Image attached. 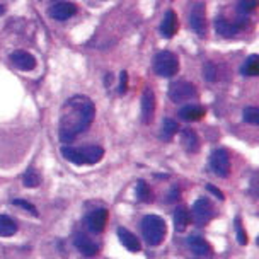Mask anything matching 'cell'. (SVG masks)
<instances>
[{
	"instance_id": "cb8c5ba5",
	"label": "cell",
	"mask_w": 259,
	"mask_h": 259,
	"mask_svg": "<svg viewBox=\"0 0 259 259\" xmlns=\"http://www.w3.org/2000/svg\"><path fill=\"white\" fill-rule=\"evenodd\" d=\"M178 123L174 121V119H170V118H165L164 121H162V133H160V137L164 138V140H172V137L178 133Z\"/></svg>"
},
{
	"instance_id": "d6a6232c",
	"label": "cell",
	"mask_w": 259,
	"mask_h": 259,
	"mask_svg": "<svg viewBox=\"0 0 259 259\" xmlns=\"http://www.w3.org/2000/svg\"><path fill=\"white\" fill-rule=\"evenodd\" d=\"M208 191H211V193H213V194H215V196H217V198H219V200H224V193H222V191H220V189H217V188H213V186H211V184H210V186H208Z\"/></svg>"
},
{
	"instance_id": "2e32d148",
	"label": "cell",
	"mask_w": 259,
	"mask_h": 259,
	"mask_svg": "<svg viewBox=\"0 0 259 259\" xmlns=\"http://www.w3.org/2000/svg\"><path fill=\"white\" fill-rule=\"evenodd\" d=\"M215 29L220 36L224 38H234L239 32V24H234V22H229L224 17H217L215 19Z\"/></svg>"
},
{
	"instance_id": "44dd1931",
	"label": "cell",
	"mask_w": 259,
	"mask_h": 259,
	"mask_svg": "<svg viewBox=\"0 0 259 259\" xmlns=\"http://www.w3.org/2000/svg\"><path fill=\"white\" fill-rule=\"evenodd\" d=\"M188 246L194 254H198V256H206V254L210 252V246L205 242V239L198 237V235H193V237L188 239Z\"/></svg>"
},
{
	"instance_id": "f1b7e54d",
	"label": "cell",
	"mask_w": 259,
	"mask_h": 259,
	"mask_svg": "<svg viewBox=\"0 0 259 259\" xmlns=\"http://www.w3.org/2000/svg\"><path fill=\"white\" fill-rule=\"evenodd\" d=\"M256 7H257V0H240L239 6H237V11L240 14H249Z\"/></svg>"
},
{
	"instance_id": "4fadbf2b",
	"label": "cell",
	"mask_w": 259,
	"mask_h": 259,
	"mask_svg": "<svg viewBox=\"0 0 259 259\" xmlns=\"http://www.w3.org/2000/svg\"><path fill=\"white\" fill-rule=\"evenodd\" d=\"M178 16H176L174 11H167L164 16V19L160 22V32L164 38L170 39L172 36L176 34V31H178Z\"/></svg>"
},
{
	"instance_id": "4dcf8cb0",
	"label": "cell",
	"mask_w": 259,
	"mask_h": 259,
	"mask_svg": "<svg viewBox=\"0 0 259 259\" xmlns=\"http://www.w3.org/2000/svg\"><path fill=\"white\" fill-rule=\"evenodd\" d=\"M12 203H14V205H17V206H22L24 210H29L32 215L38 217V210H36V206H34V205H31L29 201H24V200H14Z\"/></svg>"
},
{
	"instance_id": "484cf974",
	"label": "cell",
	"mask_w": 259,
	"mask_h": 259,
	"mask_svg": "<svg viewBox=\"0 0 259 259\" xmlns=\"http://www.w3.org/2000/svg\"><path fill=\"white\" fill-rule=\"evenodd\" d=\"M39 184V176L34 169H27L24 174V186L26 188H36Z\"/></svg>"
},
{
	"instance_id": "52a82bcc",
	"label": "cell",
	"mask_w": 259,
	"mask_h": 259,
	"mask_svg": "<svg viewBox=\"0 0 259 259\" xmlns=\"http://www.w3.org/2000/svg\"><path fill=\"white\" fill-rule=\"evenodd\" d=\"M189 26L196 34H205V6L201 2H194L189 11Z\"/></svg>"
},
{
	"instance_id": "9c48e42d",
	"label": "cell",
	"mask_w": 259,
	"mask_h": 259,
	"mask_svg": "<svg viewBox=\"0 0 259 259\" xmlns=\"http://www.w3.org/2000/svg\"><path fill=\"white\" fill-rule=\"evenodd\" d=\"M11 62L16 65L19 70H24V72H29L36 67V58L32 57L31 53L22 52V50H17V52H14L11 55Z\"/></svg>"
},
{
	"instance_id": "e0dca14e",
	"label": "cell",
	"mask_w": 259,
	"mask_h": 259,
	"mask_svg": "<svg viewBox=\"0 0 259 259\" xmlns=\"http://www.w3.org/2000/svg\"><path fill=\"white\" fill-rule=\"evenodd\" d=\"M179 116H181L184 121H198L205 116V108L203 106H198V104H189V106H184L179 111Z\"/></svg>"
},
{
	"instance_id": "7a4b0ae2",
	"label": "cell",
	"mask_w": 259,
	"mask_h": 259,
	"mask_svg": "<svg viewBox=\"0 0 259 259\" xmlns=\"http://www.w3.org/2000/svg\"><path fill=\"white\" fill-rule=\"evenodd\" d=\"M165 222L157 215H147L142 220V234L149 246H159L165 237Z\"/></svg>"
},
{
	"instance_id": "5bb4252c",
	"label": "cell",
	"mask_w": 259,
	"mask_h": 259,
	"mask_svg": "<svg viewBox=\"0 0 259 259\" xmlns=\"http://www.w3.org/2000/svg\"><path fill=\"white\" fill-rule=\"evenodd\" d=\"M118 237H119V242H121L130 252H138L142 249L140 240L137 239V235H133L132 232H130L128 229L119 227V229H118Z\"/></svg>"
},
{
	"instance_id": "d4e9b609",
	"label": "cell",
	"mask_w": 259,
	"mask_h": 259,
	"mask_svg": "<svg viewBox=\"0 0 259 259\" xmlns=\"http://www.w3.org/2000/svg\"><path fill=\"white\" fill-rule=\"evenodd\" d=\"M137 198L140 201H143V203H149L152 200L150 189H149V186H147V184L143 183V181H138L137 183Z\"/></svg>"
},
{
	"instance_id": "3957f363",
	"label": "cell",
	"mask_w": 259,
	"mask_h": 259,
	"mask_svg": "<svg viewBox=\"0 0 259 259\" xmlns=\"http://www.w3.org/2000/svg\"><path fill=\"white\" fill-rule=\"evenodd\" d=\"M154 70L159 77H174L179 70V60L172 52H159L154 58Z\"/></svg>"
},
{
	"instance_id": "ac0fdd59",
	"label": "cell",
	"mask_w": 259,
	"mask_h": 259,
	"mask_svg": "<svg viewBox=\"0 0 259 259\" xmlns=\"http://www.w3.org/2000/svg\"><path fill=\"white\" fill-rule=\"evenodd\" d=\"M240 73L244 77H256L259 73V57L257 55H251L246 62L240 67Z\"/></svg>"
},
{
	"instance_id": "8992f818",
	"label": "cell",
	"mask_w": 259,
	"mask_h": 259,
	"mask_svg": "<svg viewBox=\"0 0 259 259\" xmlns=\"http://www.w3.org/2000/svg\"><path fill=\"white\" fill-rule=\"evenodd\" d=\"M213 217V206H211L210 200L206 198H200L196 203L193 205V219L198 225H205L211 220Z\"/></svg>"
},
{
	"instance_id": "30bf717a",
	"label": "cell",
	"mask_w": 259,
	"mask_h": 259,
	"mask_svg": "<svg viewBox=\"0 0 259 259\" xmlns=\"http://www.w3.org/2000/svg\"><path fill=\"white\" fill-rule=\"evenodd\" d=\"M155 111V96L152 89H145L142 96V119L143 123H150Z\"/></svg>"
},
{
	"instance_id": "ba28073f",
	"label": "cell",
	"mask_w": 259,
	"mask_h": 259,
	"mask_svg": "<svg viewBox=\"0 0 259 259\" xmlns=\"http://www.w3.org/2000/svg\"><path fill=\"white\" fill-rule=\"evenodd\" d=\"M87 227H89L91 232L94 234H101L104 230L106 224H108V211L104 208H99V210H94L87 215Z\"/></svg>"
},
{
	"instance_id": "ffe728a7",
	"label": "cell",
	"mask_w": 259,
	"mask_h": 259,
	"mask_svg": "<svg viewBox=\"0 0 259 259\" xmlns=\"http://www.w3.org/2000/svg\"><path fill=\"white\" fill-rule=\"evenodd\" d=\"M62 155L67 159L68 162L75 165H84L85 164V159H84V154H82V149H73V147H67L65 145L62 149Z\"/></svg>"
},
{
	"instance_id": "5b68a950",
	"label": "cell",
	"mask_w": 259,
	"mask_h": 259,
	"mask_svg": "<svg viewBox=\"0 0 259 259\" xmlns=\"http://www.w3.org/2000/svg\"><path fill=\"white\" fill-rule=\"evenodd\" d=\"M210 165L219 178H227L230 172V157L225 149H217L210 157Z\"/></svg>"
},
{
	"instance_id": "9a60e30c",
	"label": "cell",
	"mask_w": 259,
	"mask_h": 259,
	"mask_svg": "<svg viewBox=\"0 0 259 259\" xmlns=\"http://www.w3.org/2000/svg\"><path fill=\"white\" fill-rule=\"evenodd\" d=\"M181 143H183L184 149H186V152H189V154H196V152L200 150V140H198V135L189 128L183 130Z\"/></svg>"
},
{
	"instance_id": "6da1fadb",
	"label": "cell",
	"mask_w": 259,
	"mask_h": 259,
	"mask_svg": "<svg viewBox=\"0 0 259 259\" xmlns=\"http://www.w3.org/2000/svg\"><path fill=\"white\" fill-rule=\"evenodd\" d=\"M96 108L85 96H73L63 104L60 114V140L70 143L78 133L85 132L94 121Z\"/></svg>"
},
{
	"instance_id": "d6986e66",
	"label": "cell",
	"mask_w": 259,
	"mask_h": 259,
	"mask_svg": "<svg viewBox=\"0 0 259 259\" xmlns=\"http://www.w3.org/2000/svg\"><path fill=\"white\" fill-rule=\"evenodd\" d=\"M82 154H84L85 164H97L104 157V150L97 145H87L82 149Z\"/></svg>"
},
{
	"instance_id": "277c9868",
	"label": "cell",
	"mask_w": 259,
	"mask_h": 259,
	"mask_svg": "<svg viewBox=\"0 0 259 259\" xmlns=\"http://www.w3.org/2000/svg\"><path fill=\"white\" fill-rule=\"evenodd\" d=\"M169 97L174 103H184L196 97V87L186 80H178L169 85Z\"/></svg>"
},
{
	"instance_id": "83f0119b",
	"label": "cell",
	"mask_w": 259,
	"mask_h": 259,
	"mask_svg": "<svg viewBox=\"0 0 259 259\" xmlns=\"http://www.w3.org/2000/svg\"><path fill=\"white\" fill-rule=\"evenodd\" d=\"M203 77H205L208 82L217 80V67L211 62H206L205 67H203Z\"/></svg>"
},
{
	"instance_id": "836d02e7",
	"label": "cell",
	"mask_w": 259,
	"mask_h": 259,
	"mask_svg": "<svg viewBox=\"0 0 259 259\" xmlns=\"http://www.w3.org/2000/svg\"><path fill=\"white\" fill-rule=\"evenodd\" d=\"M4 12H6V9H4V6H0V16H2Z\"/></svg>"
},
{
	"instance_id": "8fae6325",
	"label": "cell",
	"mask_w": 259,
	"mask_h": 259,
	"mask_svg": "<svg viewBox=\"0 0 259 259\" xmlns=\"http://www.w3.org/2000/svg\"><path fill=\"white\" fill-rule=\"evenodd\" d=\"M75 12H77V7L70 2H58L50 9V16L57 21H67L68 17L75 16Z\"/></svg>"
},
{
	"instance_id": "7c38bea8",
	"label": "cell",
	"mask_w": 259,
	"mask_h": 259,
	"mask_svg": "<svg viewBox=\"0 0 259 259\" xmlns=\"http://www.w3.org/2000/svg\"><path fill=\"white\" fill-rule=\"evenodd\" d=\"M73 244H75V247L87 257H92V256H96V254L99 252V246H97L94 240H91L89 237H87V235H82V234L75 235Z\"/></svg>"
},
{
	"instance_id": "f546056e",
	"label": "cell",
	"mask_w": 259,
	"mask_h": 259,
	"mask_svg": "<svg viewBox=\"0 0 259 259\" xmlns=\"http://www.w3.org/2000/svg\"><path fill=\"white\" fill-rule=\"evenodd\" d=\"M235 230H237V239L240 246H246L247 244V234L244 232L242 224H240V219H235Z\"/></svg>"
},
{
	"instance_id": "1f68e13d",
	"label": "cell",
	"mask_w": 259,
	"mask_h": 259,
	"mask_svg": "<svg viewBox=\"0 0 259 259\" xmlns=\"http://www.w3.org/2000/svg\"><path fill=\"white\" fill-rule=\"evenodd\" d=\"M128 89V73L126 72H121V77H119V89L118 92L119 94H124Z\"/></svg>"
},
{
	"instance_id": "603a6c76",
	"label": "cell",
	"mask_w": 259,
	"mask_h": 259,
	"mask_svg": "<svg viewBox=\"0 0 259 259\" xmlns=\"http://www.w3.org/2000/svg\"><path fill=\"white\" fill-rule=\"evenodd\" d=\"M17 232V225L11 217L0 215V237H11Z\"/></svg>"
},
{
	"instance_id": "4316f807",
	"label": "cell",
	"mask_w": 259,
	"mask_h": 259,
	"mask_svg": "<svg viewBox=\"0 0 259 259\" xmlns=\"http://www.w3.org/2000/svg\"><path fill=\"white\" fill-rule=\"evenodd\" d=\"M244 121L251 123V124H257L259 123V109L257 108H252V106H249V108L244 109Z\"/></svg>"
},
{
	"instance_id": "7402d4cb",
	"label": "cell",
	"mask_w": 259,
	"mask_h": 259,
	"mask_svg": "<svg viewBox=\"0 0 259 259\" xmlns=\"http://www.w3.org/2000/svg\"><path fill=\"white\" fill-rule=\"evenodd\" d=\"M189 224V211L184 206H179L174 211V227L178 232H184Z\"/></svg>"
}]
</instances>
